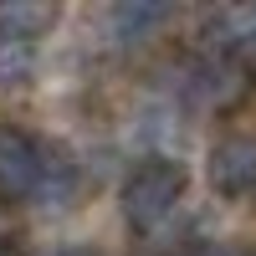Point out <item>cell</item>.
I'll return each mask as SVG.
<instances>
[{
  "instance_id": "4",
  "label": "cell",
  "mask_w": 256,
  "mask_h": 256,
  "mask_svg": "<svg viewBox=\"0 0 256 256\" xmlns=\"http://www.w3.org/2000/svg\"><path fill=\"white\" fill-rule=\"evenodd\" d=\"M241 92H246V67L236 56H210L184 72V98L195 108H230Z\"/></svg>"
},
{
  "instance_id": "6",
  "label": "cell",
  "mask_w": 256,
  "mask_h": 256,
  "mask_svg": "<svg viewBox=\"0 0 256 256\" xmlns=\"http://www.w3.org/2000/svg\"><path fill=\"white\" fill-rule=\"evenodd\" d=\"M108 26H113L118 46H144V41H154L169 26V6L164 0H123V6H113Z\"/></svg>"
},
{
  "instance_id": "1",
  "label": "cell",
  "mask_w": 256,
  "mask_h": 256,
  "mask_svg": "<svg viewBox=\"0 0 256 256\" xmlns=\"http://www.w3.org/2000/svg\"><path fill=\"white\" fill-rule=\"evenodd\" d=\"M184 190H190V174H184V164H174L169 154H154V159H144V164L134 169V174L123 180V190H118L123 220L134 226V230H159V226H164V220L180 210Z\"/></svg>"
},
{
  "instance_id": "7",
  "label": "cell",
  "mask_w": 256,
  "mask_h": 256,
  "mask_svg": "<svg viewBox=\"0 0 256 256\" xmlns=\"http://www.w3.org/2000/svg\"><path fill=\"white\" fill-rule=\"evenodd\" d=\"M77 190H82V180H77V164H72V159H46V174H41L36 200L46 205V210H67V205L77 200Z\"/></svg>"
},
{
  "instance_id": "9",
  "label": "cell",
  "mask_w": 256,
  "mask_h": 256,
  "mask_svg": "<svg viewBox=\"0 0 256 256\" xmlns=\"http://www.w3.org/2000/svg\"><path fill=\"white\" fill-rule=\"evenodd\" d=\"M52 256H92V251H82V246H62V251H52Z\"/></svg>"
},
{
  "instance_id": "8",
  "label": "cell",
  "mask_w": 256,
  "mask_h": 256,
  "mask_svg": "<svg viewBox=\"0 0 256 256\" xmlns=\"http://www.w3.org/2000/svg\"><path fill=\"white\" fill-rule=\"evenodd\" d=\"M195 256H251V251H241V246H226V241H220V246H200Z\"/></svg>"
},
{
  "instance_id": "3",
  "label": "cell",
  "mask_w": 256,
  "mask_h": 256,
  "mask_svg": "<svg viewBox=\"0 0 256 256\" xmlns=\"http://www.w3.org/2000/svg\"><path fill=\"white\" fill-rule=\"evenodd\" d=\"M210 184L226 200H256V134H226L210 148Z\"/></svg>"
},
{
  "instance_id": "5",
  "label": "cell",
  "mask_w": 256,
  "mask_h": 256,
  "mask_svg": "<svg viewBox=\"0 0 256 256\" xmlns=\"http://www.w3.org/2000/svg\"><path fill=\"white\" fill-rule=\"evenodd\" d=\"M56 26L52 0H0V52H26Z\"/></svg>"
},
{
  "instance_id": "2",
  "label": "cell",
  "mask_w": 256,
  "mask_h": 256,
  "mask_svg": "<svg viewBox=\"0 0 256 256\" xmlns=\"http://www.w3.org/2000/svg\"><path fill=\"white\" fill-rule=\"evenodd\" d=\"M41 174H46V154L31 134L20 128H0V205L36 200Z\"/></svg>"
}]
</instances>
